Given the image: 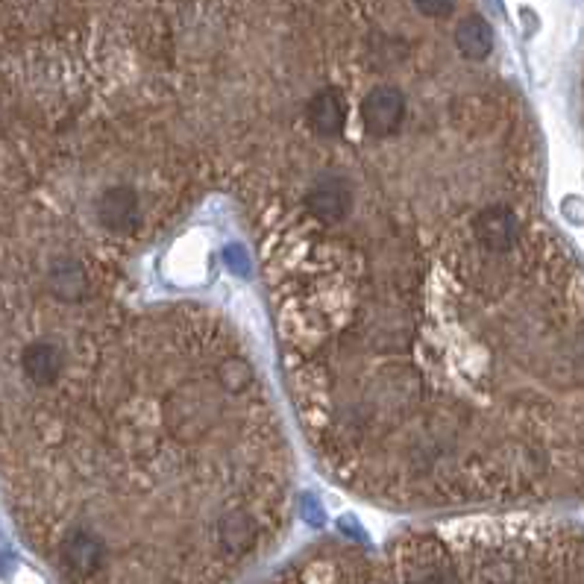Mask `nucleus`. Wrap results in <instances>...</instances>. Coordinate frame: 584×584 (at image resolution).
<instances>
[{
    "label": "nucleus",
    "instance_id": "obj_1",
    "mask_svg": "<svg viewBox=\"0 0 584 584\" xmlns=\"http://www.w3.org/2000/svg\"><path fill=\"white\" fill-rule=\"evenodd\" d=\"M267 584H584V532L567 523H481L327 546Z\"/></svg>",
    "mask_w": 584,
    "mask_h": 584
},
{
    "label": "nucleus",
    "instance_id": "obj_2",
    "mask_svg": "<svg viewBox=\"0 0 584 584\" xmlns=\"http://www.w3.org/2000/svg\"><path fill=\"white\" fill-rule=\"evenodd\" d=\"M18 370L32 391H56L68 373V353L50 338H32L21 346Z\"/></svg>",
    "mask_w": 584,
    "mask_h": 584
},
{
    "label": "nucleus",
    "instance_id": "obj_3",
    "mask_svg": "<svg viewBox=\"0 0 584 584\" xmlns=\"http://www.w3.org/2000/svg\"><path fill=\"white\" fill-rule=\"evenodd\" d=\"M473 235L481 244V250H488L493 256H511L523 247L520 215L511 206H502V203H490L476 211Z\"/></svg>",
    "mask_w": 584,
    "mask_h": 584
},
{
    "label": "nucleus",
    "instance_id": "obj_4",
    "mask_svg": "<svg viewBox=\"0 0 584 584\" xmlns=\"http://www.w3.org/2000/svg\"><path fill=\"white\" fill-rule=\"evenodd\" d=\"M406 121V92L394 83L370 85L362 100V123L364 132L376 139H388Z\"/></svg>",
    "mask_w": 584,
    "mask_h": 584
},
{
    "label": "nucleus",
    "instance_id": "obj_5",
    "mask_svg": "<svg viewBox=\"0 0 584 584\" xmlns=\"http://www.w3.org/2000/svg\"><path fill=\"white\" fill-rule=\"evenodd\" d=\"M94 220L109 235H132L141 227V200L132 185H109L94 200Z\"/></svg>",
    "mask_w": 584,
    "mask_h": 584
},
{
    "label": "nucleus",
    "instance_id": "obj_6",
    "mask_svg": "<svg viewBox=\"0 0 584 584\" xmlns=\"http://www.w3.org/2000/svg\"><path fill=\"white\" fill-rule=\"evenodd\" d=\"M353 203H355L353 183L344 176H335V174L314 179V185L306 191L309 215L318 223H327V227H335V223H344L346 218H350Z\"/></svg>",
    "mask_w": 584,
    "mask_h": 584
},
{
    "label": "nucleus",
    "instance_id": "obj_7",
    "mask_svg": "<svg viewBox=\"0 0 584 584\" xmlns=\"http://www.w3.org/2000/svg\"><path fill=\"white\" fill-rule=\"evenodd\" d=\"M306 123L318 139H338L346 127V94L341 85L318 88L306 103Z\"/></svg>",
    "mask_w": 584,
    "mask_h": 584
},
{
    "label": "nucleus",
    "instance_id": "obj_8",
    "mask_svg": "<svg viewBox=\"0 0 584 584\" xmlns=\"http://www.w3.org/2000/svg\"><path fill=\"white\" fill-rule=\"evenodd\" d=\"M455 44H458V50H462L464 59L476 62V65L488 62L493 56V44H497V39H493V27L488 24V18L481 15L479 9H473V13H467L462 21H458Z\"/></svg>",
    "mask_w": 584,
    "mask_h": 584
},
{
    "label": "nucleus",
    "instance_id": "obj_9",
    "mask_svg": "<svg viewBox=\"0 0 584 584\" xmlns=\"http://www.w3.org/2000/svg\"><path fill=\"white\" fill-rule=\"evenodd\" d=\"M218 379L220 385L232 391V394H238V391H247L256 382L253 376V367L247 362H238V358H227L220 367H218Z\"/></svg>",
    "mask_w": 584,
    "mask_h": 584
},
{
    "label": "nucleus",
    "instance_id": "obj_10",
    "mask_svg": "<svg viewBox=\"0 0 584 584\" xmlns=\"http://www.w3.org/2000/svg\"><path fill=\"white\" fill-rule=\"evenodd\" d=\"M223 262H227V267L232 274H241V276H250V258H247V253L241 250V247H227L223 250Z\"/></svg>",
    "mask_w": 584,
    "mask_h": 584
},
{
    "label": "nucleus",
    "instance_id": "obj_11",
    "mask_svg": "<svg viewBox=\"0 0 584 584\" xmlns=\"http://www.w3.org/2000/svg\"><path fill=\"white\" fill-rule=\"evenodd\" d=\"M302 502H306V517H311V523H320V520H323V514H320L318 499H314V497H306Z\"/></svg>",
    "mask_w": 584,
    "mask_h": 584
}]
</instances>
